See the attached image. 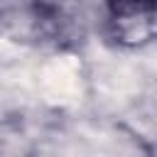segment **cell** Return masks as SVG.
Returning <instances> with one entry per match:
<instances>
[{
    "label": "cell",
    "instance_id": "obj_1",
    "mask_svg": "<svg viewBox=\"0 0 157 157\" xmlns=\"http://www.w3.org/2000/svg\"><path fill=\"white\" fill-rule=\"evenodd\" d=\"M0 34L22 42L42 44L61 34V15L49 0H0Z\"/></svg>",
    "mask_w": 157,
    "mask_h": 157
},
{
    "label": "cell",
    "instance_id": "obj_2",
    "mask_svg": "<svg viewBox=\"0 0 157 157\" xmlns=\"http://www.w3.org/2000/svg\"><path fill=\"white\" fill-rule=\"evenodd\" d=\"M110 29L120 44H145L157 39V0H105Z\"/></svg>",
    "mask_w": 157,
    "mask_h": 157
}]
</instances>
